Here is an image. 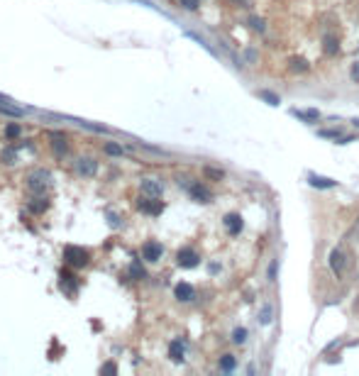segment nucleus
I'll return each instance as SVG.
<instances>
[{"mask_svg": "<svg viewBox=\"0 0 359 376\" xmlns=\"http://www.w3.org/2000/svg\"><path fill=\"white\" fill-rule=\"evenodd\" d=\"M276 271H279V259H274V262L269 264V274H266V279L274 283L276 281Z\"/></svg>", "mask_w": 359, "mask_h": 376, "instance_id": "obj_23", "label": "nucleus"}, {"mask_svg": "<svg viewBox=\"0 0 359 376\" xmlns=\"http://www.w3.org/2000/svg\"><path fill=\"white\" fill-rule=\"evenodd\" d=\"M76 171L81 173V176H86V178H91L95 171H98V166H95L93 159H78L76 161Z\"/></svg>", "mask_w": 359, "mask_h": 376, "instance_id": "obj_8", "label": "nucleus"}, {"mask_svg": "<svg viewBox=\"0 0 359 376\" xmlns=\"http://www.w3.org/2000/svg\"><path fill=\"white\" fill-rule=\"evenodd\" d=\"M337 344H340V339H332V342H330V344H327V347H325V352H330V349H335V347H337Z\"/></svg>", "mask_w": 359, "mask_h": 376, "instance_id": "obj_29", "label": "nucleus"}, {"mask_svg": "<svg viewBox=\"0 0 359 376\" xmlns=\"http://www.w3.org/2000/svg\"><path fill=\"white\" fill-rule=\"evenodd\" d=\"M181 3V8H186V10H198V0H178Z\"/></svg>", "mask_w": 359, "mask_h": 376, "instance_id": "obj_26", "label": "nucleus"}, {"mask_svg": "<svg viewBox=\"0 0 359 376\" xmlns=\"http://www.w3.org/2000/svg\"><path fill=\"white\" fill-rule=\"evenodd\" d=\"M249 27H252L254 32H264V30H266V22L262 18H249Z\"/></svg>", "mask_w": 359, "mask_h": 376, "instance_id": "obj_20", "label": "nucleus"}, {"mask_svg": "<svg viewBox=\"0 0 359 376\" xmlns=\"http://www.w3.org/2000/svg\"><path fill=\"white\" fill-rule=\"evenodd\" d=\"M308 69H310V64L305 59H291V71L293 74H305Z\"/></svg>", "mask_w": 359, "mask_h": 376, "instance_id": "obj_18", "label": "nucleus"}, {"mask_svg": "<svg viewBox=\"0 0 359 376\" xmlns=\"http://www.w3.org/2000/svg\"><path fill=\"white\" fill-rule=\"evenodd\" d=\"M247 59H249V64H252V61L257 59V52H254V49H247Z\"/></svg>", "mask_w": 359, "mask_h": 376, "instance_id": "obj_28", "label": "nucleus"}, {"mask_svg": "<svg viewBox=\"0 0 359 376\" xmlns=\"http://www.w3.org/2000/svg\"><path fill=\"white\" fill-rule=\"evenodd\" d=\"M189 193H191V198H193V201H198V203H210V198H213V193H210L203 183H191Z\"/></svg>", "mask_w": 359, "mask_h": 376, "instance_id": "obj_3", "label": "nucleus"}, {"mask_svg": "<svg viewBox=\"0 0 359 376\" xmlns=\"http://www.w3.org/2000/svg\"><path fill=\"white\" fill-rule=\"evenodd\" d=\"M5 137H8V139H15V137H20V125L10 122V125L5 127Z\"/></svg>", "mask_w": 359, "mask_h": 376, "instance_id": "obj_21", "label": "nucleus"}, {"mask_svg": "<svg viewBox=\"0 0 359 376\" xmlns=\"http://www.w3.org/2000/svg\"><path fill=\"white\" fill-rule=\"evenodd\" d=\"M247 335H249L247 327H235V330H232V342H235V344H245Z\"/></svg>", "mask_w": 359, "mask_h": 376, "instance_id": "obj_19", "label": "nucleus"}, {"mask_svg": "<svg viewBox=\"0 0 359 376\" xmlns=\"http://www.w3.org/2000/svg\"><path fill=\"white\" fill-rule=\"evenodd\" d=\"M176 259H178V264L184 266V269H193V266H198V254L193 252V249H181L178 254H176Z\"/></svg>", "mask_w": 359, "mask_h": 376, "instance_id": "obj_4", "label": "nucleus"}, {"mask_svg": "<svg viewBox=\"0 0 359 376\" xmlns=\"http://www.w3.org/2000/svg\"><path fill=\"white\" fill-rule=\"evenodd\" d=\"M105 151H108V154H115V156H120V154H122V147H120V144H113V142H108V144H105Z\"/></svg>", "mask_w": 359, "mask_h": 376, "instance_id": "obj_25", "label": "nucleus"}, {"mask_svg": "<svg viewBox=\"0 0 359 376\" xmlns=\"http://www.w3.org/2000/svg\"><path fill=\"white\" fill-rule=\"evenodd\" d=\"M184 352H186L184 342H181V339H173V342H171V347H169L171 359H173V361H181V359H184Z\"/></svg>", "mask_w": 359, "mask_h": 376, "instance_id": "obj_15", "label": "nucleus"}, {"mask_svg": "<svg viewBox=\"0 0 359 376\" xmlns=\"http://www.w3.org/2000/svg\"><path fill=\"white\" fill-rule=\"evenodd\" d=\"M349 76H352V81H359V61L352 66V71H349Z\"/></svg>", "mask_w": 359, "mask_h": 376, "instance_id": "obj_27", "label": "nucleus"}, {"mask_svg": "<svg viewBox=\"0 0 359 376\" xmlns=\"http://www.w3.org/2000/svg\"><path fill=\"white\" fill-rule=\"evenodd\" d=\"M322 52H325V57H337V54H340V42H337V37L322 39Z\"/></svg>", "mask_w": 359, "mask_h": 376, "instance_id": "obj_11", "label": "nucleus"}, {"mask_svg": "<svg viewBox=\"0 0 359 376\" xmlns=\"http://www.w3.org/2000/svg\"><path fill=\"white\" fill-rule=\"evenodd\" d=\"M161 254H164V247L159 245V242H147L144 245V259L147 262H159Z\"/></svg>", "mask_w": 359, "mask_h": 376, "instance_id": "obj_6", "label": "nucleus"}, {"mask_svg": "<svg viewBox=\"0 0 359 376\" xmlns=\"http://www.w3.org/2000/svg\"><path fill=\"white\" fill-rule=\"evenodd\" d=\"M318 134L325 137V139H337V137H340V127H337V130H318Z\"/></svg>", "mask_w": 359, "mask_h": 376, "instance_id": "obj_24", "label": "nucleus"}, {"mask_svg": "<svg viewBox=\"0 0 359 376\" xmlns=\"http://www.w3.org/2000/svg\"><path fill=\"white\" fill-rule=\"evenodd\" d=\"M352 125H354V127H359V120H357V117H354V120H352Z\"/></svg>", "mask_w": 359, "mask_h": 376, "instance_id": "obj_31", "label": "nucleus"}, {"mask_svg": "<svg viewBox=\"0 0 359 376\" xmlns=\"http://www.w3.org/2000/svg\"><path fill=\"white\" fill-rule=\"evenodd\" d=\"M193 296H196V291H193L191 283H178L176 286V298L178 301H193Z\"/></svg>", "mask_w": 359, "mask_h": 376, "instance_id": "obj_12", "label": "nucleus"}, {"mask_svg": "<svg viewBox=\"0 0 359 376\" xmlns=\"http://www.w3.org/2000/svg\"><path fill=\"white\" fill-rule=\"evenodd\" d=\"M259 325H271V320H274V305L271 303H264L262 308H259Z\"/></svg>", "mask_w": 359, "mask_h": 376, "instance_id": "obj_13", "label": "nucleus"}, {"mask_svg": "<svg viewBox=\"0 0 359 376\" xmlns=\"http://www.w3.org/2000/svg\"><path fill=\"white\" fill-rule=\"evenodd\" d=\"M327 264H330V271L342 279L344 274H347V266H349V257H347V252L342 249V247H335L332 252H330V257H327Z\"/></svg>", "mask_w": 359, "mask_h": 376, "instance_id": "obj_1", "label": "nucleus"}, {"mask_svg": "<svg viewBox=\"0 0 359 376\" xmlns=\"http://www.w3.org/2000/svg\"><path fill=\"white\" fill-rule=\"evenodd\" d=\"M223 225H225V230H227V235H230V237H237V235L242 232L245 223H242V218H240L237 213H227L225 220H223Z\"/></svg>", "mask_w": 359, "mask_h": 376, "instance_id": "obj_2", "label": "nucleus"}, {"mask_svg": "<svg viewBox=\"0 0 359 376\" xmlns=\"http://www.w3.org/2000/svg\"><path fill=\"white\" fill-rule=\"evenodd\" d=\"M291 115L293 117H298L303 122H308V125H313L315 120H320V113L315 110V108H310V110H298V108H291Z\"/></svg>", "mask_w": 359, "mask_h": 376, "instance_id": "obj_7", "label": "nucleus"}, {"mask_svg": "<svg viewBox=\"0 0 359 376\" xmlns=\"http://www.w3.org/2000/svg\"><path fill=\"white\" fill-rule=\"evenodd\" d=\"M0 113L8 115V117H22V115H25V110H22V108H18V105H8V103H3V100H0Z\"/></svg>", "mask_w": 359, "mask_h": 376, "instance_id": "obj_16", "label": "nucleus"}, {"mask_svg": "<svg viewBox=\"0 0 359 376\" xmlns=\"http://www.w3.org/2000/svg\"><path fill=\"white\" fill-rule=\"evenodd\" d=\"M308 183L313 188H322V191H330V188L337 186V181L335 178H327V176H318V173H310L308 176Z\"/></svg>", "mask_w": 359, "mask_h": 376, "instance_id": "obj_5", "label": "nucleus"}, {"mask_svg": "<svg viewBox=\"0 0 359 376\" xmlns=\"http://www.w3.org/2000/svg\"><path fill=\"white\" fill-rule=\"evenodd\" d=\"M235 366H237V359L232 357V354H223L220 357V371H235Z\"/></svg>", "mask_w": 359, "mask_h": 376, "instance_id": "obj_17", "label": "nucleus"}, {"mask_svg": "<svg viewBox=\"0 0 359 376\" xmlns=\"http://www.w3.org/2000/svg\"><path fill=\"white\" fill-rule=\"evenodd\" d=\"M142 191H144L147 196H151V198H161V193H164L161 183H156L154 178H144V181H142Z\"/></svg>", "mask_w": 359, "mask_h": 376, "instance_id": "obj_10", "label": "nucleus"}, {"mask_svg": "<svg viewBox=\"0 0 359 376\" xmlns=\"http://www.w3.org/2000/svg\"><path fill=\"white\" fill-rule=\"evenodd\" d=\"M208 269H210V274H218V271H220V266H218V264H210Z\"/></svg>", "mask_w": 359, "mask_h": 376, "instance_id": "obj_30", "label": "nucleus"}, {"mask_svg": "<svg viewBox=\"0 0 359 376\" xmlns=\"http://www.w3.org/2000/svg\"><path fill=\"white\" fill-rule=\"evenodd\" d=\"M203 173H206L208 178H215V181H220V178L225 176V171H220V169H210V166H206V169H203Z\"/></svg>", "mask_w": 359, "mask_h": 376, "instance_id": "obj_22", "label": "nucleus"}, {"mask_svg": "<svg viewBox=\"0 0 359 376\" xmlns=\"http://www.w3.org/2000/svg\"><path fill=\"white\" fill-rule=\"evenodd\" d=\"M257 98H259V100H264L266 105H271V108L281 105V98H279L276 93H271V91H264V88H262V91H257Z\"/></svg>", "mask_w": 359, "mask_h": 376, "instance_id": "obj_14", "label": "nucleus"}, {"mask_svg": "<svg viewBox=\"0 0 359 376\" xmlns=\"http://www.w3.org/2000/svg\"><path fill=\"white\" fill-rule=\"evenodd\" d=\"M137 208H139V210H144L147 215H159V213L164 210V203H159L156 198H151V201H139Z\"/></svg>", "mask_w": 359, "mask_h": 376, "instance_id": "obj_9", "label": "nucleus"}]
</instances>
